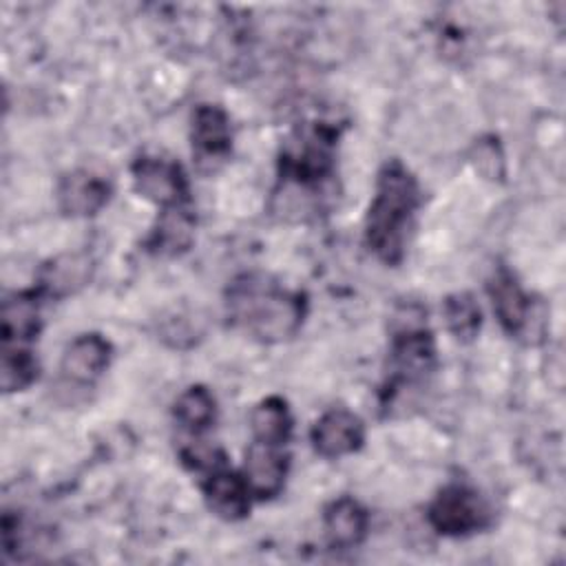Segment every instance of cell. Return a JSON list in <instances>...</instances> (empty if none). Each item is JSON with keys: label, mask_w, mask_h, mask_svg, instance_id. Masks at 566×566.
<instances>
[{"label": "cell", "mask_w": 566, "mask_h": 566, "mask_svg": "<svg viewBox=\"0 0 566 566\" xmlns=\"http://www.w3.org/2000/svg\"><path fill=\"white\" fill-rule=\"evenodd\" d=\"M226 310L232 325L248 336L261 343H283L301 329L305 298L265 274H241L228 287Z\"/></svg>", "instance_id": "6da1fadb"}, {"label": "cell", "mask_w": 566, "mask_h": 566, "mask_svg": "<svg viewBox=\"0 0 566 566\" xmlns=\"http://www.w3.org/2000/svg\"><path fill=\"white\" fill-rule=\"evenodd\" d=\"M418 206V179L400 159H389L378 172L376 192L365 217V243L382 263H400Z\"/></svg>", "instance_id": "7a4b0ae2"}, {"label": "cell", "mask_w": 566, "mask_h": 566, "mask_svg": "<svg viewBox=\"0 0 566 566\" xmlns=\"http://www.w3.org/2000/svg\"><path fill=\"white\" fill-rule=\"evenodd\" d=\"M338 133L325 122L296 128L281 148L279 175L298 188L318 186L334 168Z\"/></svg>", "instance_id": "3957f363"}, {"label": "cell", "mask_w": 566, "mask_h": 566, "mask_svg": "<svg viewBox=\"0 0 566 566\" xmlns=\"http://www.w3.org/2000/svg\"><path fill=\"white\" fill-rule=\"evenodd\" d=\"M436 367V343L431 332L424 327V323H400L398 329H394L391 336V349H389V371L387 382L380 391L382 407L389 409V405L400 396V391L411 389L433 371Z\"/></svg>", "instance_id": "277c9868"}, {"label": "cell", "mask_w": 566, "mask_h": 566, "mask_svg": "<svg viewBox=\"0 0 566 566\" xmlns=\"http://www.w3.org/2000/svg\"><path fill=\"white\" fill-rule=\"evenodd\" d=\"M489 506L480 493L467 484L451 482L438 491L427 509L431 528L447 537H464L489 524Z\"/></svg>", "instance_id": "5b68a950"}, {"label": "cell", "mask_w": 566, "mask_h": 566, "mask_svg": "<svg viewBox=\"0 0 566 566\" xmlns=\"http://www.w3.org/2000/svg\"><path fill=\"white\" fill-rule=\"evenodd\" d=\"M130 172L135 190L144 199L157 203L161 210L188 206L190 188L179 161L157 155H142L133 161Z\"/></svg>", "instance_id": "8992f818"}, {"label": "cell", "mask_w": 566, "mask_h": 566, "mask_svg": "<svg viewBox=\"0 0 566 566\" xmlns=\"http://www.w3.org/2000/svg\"><path fill=\"white\" fill-rule=\"evenodd\" d=\"M310 438L318 455L343 458L363 447L365 427L354 411L345 407H332L314 422Z\"/></svg>", "instance_id": "52a82bcc"}, {"label": "cell", "mask_w": 566, "mask_h": 566, "mask_svg": "<svg viewBox=\"0 0 566 566\" xmlns=\"http://www.w3.org/2000/svg\"><path fill=\"white\" fill-rule=\"evenodd\" d=\"M192 155L203 166H214L230 155L232 126L228 113L217 104H199L190 124Z\"/></svg>", "instance_id": "ba28073f"}, {"label": "cell", "mask_w": 566, "mask_h": 566, "mask_svg": "<svg viewBox=\"0 0 566 566\" xmlns=\"http://www.w3.org/2000/svg\"><path fill=\"white\" fill-rule=\"evenodd\" d=\"M287 464H290L287 453H283L281 447L252 440V444L245 451V462L241 473L252 497L270 500L279 495L285 486Z\"/></svg>", "instance_id": "9c48e42d"}, {"label": "cell", "mask_w": 566, "mask_h": 566, "mask_svg": "<svg viewBox=\"0 0 566 566\" xmlns=\"http://www.w3.org/2000/svg\"><path fill=\"white\" fill-rule=\"evenodd\" d=\"M111 181L93 170L77 168L66 172L57 184V206L71 217H91L111 199Z\"/></svg>", "instance_id": "30bf717a"}, {"label": "cell", "mask_w": 566, "mask_h": 566, "mask_svg": "<svg viewBox=\"0 0 566 566\" xmlns=\"http://www.w3.org/2000/svg\"><path fill=\"white\" fill-rule=\"evenodd\" d=\"M111 363V343L102 334H80L75 336L60 360V371L64 380L73 385H93Z\"/></svg>", "instance_id": "8fae6325"}, {"label": "cell", "mask_w": 566, "mask_h": 566, "mask_svg": "<svg viewBox=\"0 0 566 566\" xmlns=\"http://www.w3.org/2000/svg\"><path fill=\"white\" fill-rule=\"evenodd\" d=\"M201 491L208 509L226 522L243 520L250 513L252 493L243 475L230 471L226 464L208 471Z\"/></svg>", "instance_id": "7c38bea8"}, {"label": "cell", "mask_w": 566, "mask_h": 566, "mask_svg": "<svg viewBox=\"0 0 566 566\" xmlns=\"http://www.w3.org/2000/svg\"><path fill=\"white\" fill-rule=\"evenodd\" d=\"M486 292H489L495 318L502 325V329L511 336L522 334L528 325L531 298L520 287L515 274L509 268L500 265L486 283Z\"/></svg>", "instance_id": "4fadbf2b"}, {"label": "cell", "mask_w": 566, "mask_h": 566, "mask_svg": "<svg viewBox=\"0 0 566 566\" xmlns=\"http://www.w3.org/2000/svg\"><path fill=\"white\" fill-rule=\"evenodd\" d=\"M2 347H27L40 334V301L35 292H15L2 301Z\"/></svg>", "instance_id": "5bb4252c"}, {"label": "cell", "mask_w": 566, "mask_h": 566, "mask_svg": "<svg viewBox=\"0 0 566 566\" xmlns=\"http://www.w3.org/2000/svg\"><path fill=\"white\" fill-rule=\"evenodd\" d=\"M323 528H325L327 544L332 548H340V551L343 548H354L367 535L369 515L360 506V502H356L349 495H343L325 509Z\"/></svg>", "instance_id": "9a60e30c"}, {"label": "cell", "mask_w": 566, "mask_h": 566, "mask_svg": "<svg viewBox=\"0 0 566 566\" xmlns=\"http://www.w3.org/2000/svg\"><path fill=\"white\" fill-rule=\"evenodd\" d=\"M195 239V217L188 206L164 208L153 228L146 248L161 256H177L190 248Z\"/></svg>", "instance_id": "2e32d148"}, {"label": "cell", "mask_w": 566, "mask_h": 566, "mask_svg": "<svg viewBox=\"0 0 566 566\" xmlns=\"http://www.w3.org/2000/svg\"><path fill=\"white\" fill-rule=\"evenodd\" d=\"M252 440L283 447L292 436V413L279 396L263 398L250 413Z\"/></svg>", "instance_id": "e0dca14e"}, {"label": "cell", "mask_w": 566, "mask_h": 566, "mask_svg": "<svg viewBox=\"0 0 566 566\" xmlns=\"http://www.w3.org/2000/svg\"><path fill=\"white\" fill-rule=\"evenodd\" d=\"M172 413L186 431L197 436L212 427L217 416V402L210 389H206L203 385H192L177 396Z\"/></svg>", "instance_id": "ac0fdd59"}, {"label": "cell", "mask_w": 566, "mask_h": 566, "mask_svg": "<svg viewBox=\"0 0 566 566\" xmlns=\"http://www.w3.org/2000/svg\"><path fill=\"white\" fill-rule=\"evenodd\" d=\"M91 276V261L84 254H66L44 268L42 287L44 294L64 296L82 287Z\"/></svg>", "instance_id": "d6986e66"}, {"label": "cell", "mask_w": 566, "mask_h": 566, "mask_svg": "<svg viewBox=\"0 0 566 566\" xmlns=\"http://www.w3.org/2000/svg\"><path fill=\"white\" fill-rule=\"evenodd\" d=\"M444 323L449 332L460 340H471L478 336L482 325V312L478 301L469 292L451 294L442 305Z\"/></svg>", "instance_id": "ffe728a7"}, {"label": "cell", "mask_w": 566, "mask_h": 566, "mask_svg": "<svg viewBox=\"0 0 566 566\" xmlns=\"http://www.w3.org/2000/svg\"><path fill=\"white\" fill-rule=\"evenodd\" d=\"M38 378V360L29 347H2L0 382L4 394L22 391Z\"/></svg>", "instance_id": "44dd1931"}, {"label": "cell", "mask_w": 566, "mask_h": 566, "mask_svg": "<svg viewBox=\"0 0 566 566\" xmlns=\"http://www.w3.org/2000/svg\"><path fill=\"white\" fill-rule=\"evenodd\" d=\"M471 164L473 168L486 179H502L504 177V153L495 137H484L473 144L471 148Z\"/></svg>", "instance_id": "7402d4cb"}]
</instances>
